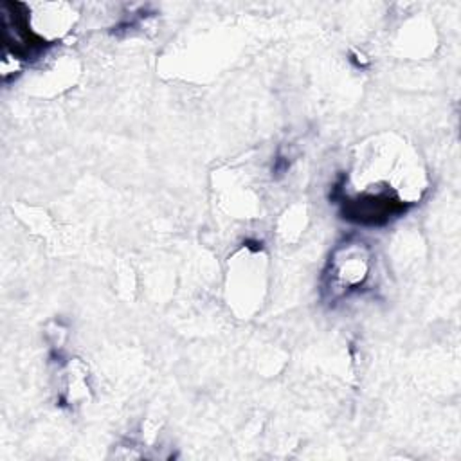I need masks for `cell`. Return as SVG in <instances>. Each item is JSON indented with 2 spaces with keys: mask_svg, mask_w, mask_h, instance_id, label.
<instances>
[{
  "mask_svg": "<svg viewBox=\"0 0 461 461\" xmlns=\"http://www.w3.org/2000/svg\"><path fill=\"white\" fill-rule=\"evenodd\" d=\"M369 259V250L362 241H346L335 249L330 258L324 288L333 301L358 290L366 283L371 272Z\"/></svg>",
  "mask_w": 461,
  "mask_h": 461,
  "instance_id": "1",
  "label": "cell"
}]
</instances>
